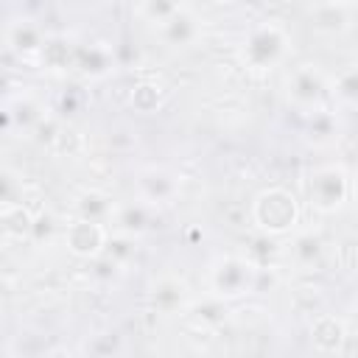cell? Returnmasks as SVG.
<instances>
[{
	"label": "cell",
	"instance_id": "cell-8",
	"mask_svg": "<svg viewBox=\"0 0 358 358\" xmlns=\"http://www.w3.org/2000/svg\"><path fill=\"white\" fill-rule=\"evenodd\" d=\"M302 11H305L310 31L324 39H338L350 34L358 17V6L352 3H310Z\"/></svg>",
	"mask_w": 358,
	"mask_h": 358
},
{
	"label": "cell",
	"instance_id": "cell-4",
	"mask_svg": "<svg viewBox=\"0 0 358 358\" xmlns=\"http://www.w3.org/2000/svg\"><path fill=\"white\" fill-rule=\"evenodd\" d=\"M299 215L302 213L296 196L282 185L260 190L252 201V221L266 235H294L299 227Z\"/></svg>",
	"mask_w": 358,
	"mask_h": 358
},
{
	"label": "cell",
	"instance_id": "cell-2",
	"mask_svg": "<svg viewBox=\"0 0 358 358\" xmlns=\"http://www.w3.org/2000/svg\"><path fill=\"white\" fill-rule=\"evenodd\" d=\"M282 95H285V103L302 117L316 115L330 106L327 73L316 62H299L288 67V73L282 76Z\"/></svg>",
	"mask_w": 358,
	"mask_h": 358
},
{
	"label": "cell",
	"instance_id": "cell-16",
	"mask_svg": "<svg viewBox=\"0 0 358 358\" xmlns=\"http://www.w3.org/2000/svg\"><path fill=\"white\" fill-rule=\"evenodd\" d=\"M148 299H151V305H154L157 310H162V313H176V310H185V308L190 305V291H187L185 280H179V277H173V274H165V277H159V280L151 285Z\"/></svg>",
	"mask_w": 358,
	"mask_h": 358
},
{
	"label": "cell",
	"instance_id": "cell-21",
	"mask_svg": "<svg viewBox=\"0 0 358 358\" xmlns=\"http://www.w3.org/2000/svg\"><path fill=\"white\" fill-rule=\"evenodd\" d=\"M117 347H120V336L112 330H103V333L90 336V341L84 347V358H115Z\"/></svg>",
	"mask_w": 358,
	"mask_h": 358
},
{
	"label": "cell",
	"instance_id": "cell-13",
	"mask_svg": "<svg viewBox=\"0 0 358 358\" xmlns=\"http://www.w3.org/2000/svg\"><path fill=\"white\" fill-rule=\"evenodd\" d=\"M154 213L157 210H151V207H145L140 201H117L115 215L109 221V229H115V235H123V238L137 241L143 232L151 229Z\"/></svg>",
	"mask_w": 358,
	"mask_h": 358
},
{
	"label": "cell",
	"instance_id": "cell-10",
	"mask_svg": "<svg viewBox=\"0 0 358 358\" xmlns=\"http://www.w3.org/2000/svg\"><path fill=\"white\" fill-rule=\"evenodd\" d=\"M3 42H6V50L20 59H42L48 36L34 20H11L6 22Z\"/></svg>",
	"mask_w": 358,
	"mask_h": 358
},
{
	"label": "cell",
	"instance_id": "cell-23",
	"mask_svg": "<svg viewBox=\"0 0 358 358\" xmlns=\"http://www.w3.org/2000/svg\"><path fill=\"white\" fill-rule=\"evenodd\" d=\"M42 358H84V352H78V350H73V347L59 344V347H50L48 352H42Z\"/></svg>",
	"mask_w": 358,
	"mask_h": 358
},
{
	"label": "cell",
	"instance_id": "cell-7",
	"mask_svg": "<svg viewBox=\"0 0 358 358\" xmlns=\"http://www.w3.org/2000/svg\"><path fill=\"white\" fill-rule=\"evenodd\" d=\"M62 238H64V246H67V252L73 257H78V260H98V257H103L112 232H109L106 224L87 221V218H73L64 227Z\"/></svg>",
	"mask_w": 358,
	"mask_h": 358
},
{
	"label": "cell",
	"instance_id": "cell-22",
	"mask_svg": "<svg viewBox=\"0 0 358 358\" xmlns=\"http://www.w3.org/2000/svg\"><path fill=\"white\" fill-rule=\"evenodd\" d=\"M341 319H344L347 336H355V338H358V296H355V299H350V305L344 308Z\"/></svg>",
	"mask_w": 358,
	"mask_h": 358
},
{
	"label": "cell",
	"instance_id": "cell-12",
	"mask_svg": "<svg viewBox=\"0 0 358 358\" xmlns=\"http://www.w3.org/2000/svg\"><path fill=\"white\" fill-rule=\"evenodd\" d=\"M115 67V53L106 42H76L73 45V64L70 70L87 76V78H101L112 73Z\"/></svg>",
	"mask_w": 358,
	"mask_h": 358
},
{
	"label": "cell",
	"instance_id": "cell-19",
	"mask_svg": "<svg viewBox=\"0 0 358 358\" xmlns=\"http://www.w3.org/2000/svg\"><path fill=\"white\" fill-rule=\"evenodd\" d=\"M338 109L327 106L316 115H308L305 117V140L313 143L316 148H324V145H333L341 134V123H338Z\"/></svg>",
	"mask_w": 358,
	"mask_h": 358
},
{
	"label": "cell",
	"instance_id": "cell-9",
	"mask_svg": "<svg viewBox=\"0 0 358 358\" xmlns=\"http://www.w3.org/2000/svg\"><path fill=\"white\" fill-rule=\"evenodd\" d=\"M157 39L171 48V50H187V48H196L204 36V20L196 14L193 6H185L179 3V8L173 11V17L168 22H162L159 28H154Z\"/></svg>",
	"mask_w": 358,
	"mask_h": 358
},
{
	"label": "cell",
	"instance_id": "cell-20",
	"mask_svg": "<svg viewBox=\"0 0 358 358\" xmlns=\"http://www.w3.org/2000/svg\"><path fill=\"white\" fill-rule=\"evenodd\" d=\"M179 8V3H168V0H148V3H140L134 6V14L151 25V28H159L162 22H168L173 17V11Z\"/></svg>",
	"mask_w": 358,
	"mask_h": 358
},
{
	"label": "cell",
	"instance_id": "cell-1",
	"mask_svg": "<svg viewBox=\"0 0 358 358\" xmlns=\"http://www.w3.org/2000/svg\"><path fill=\"white\" fill-rule=\"evenodd\" d=\"M291 56V34L280 20H257L246 28L238 59L249 73H268Z\"/></svg>",
	"mask_w": 358,
	"mask_h": 358
},
{
	"label": "cell",
	"instance_id": "cell-14",
	"mask_svg": "<svg viewBox=\"0 0 358 358\" xmlns=\"http://www.w3.org/2000/svg\"><path fill=\"white\" fill-rule=\"evenodd\" d=\"M327 92L333 109H352L358 112V62L338 67L327 76Z\"/></svg>",
	"mask_w": 358,
	"mask_h": 358
},
{
	"label": "cell",
	"instance_id": "cell-11",
	"mask_svg": "<svg viewBox=\"0 0 358 358\" xmlns=\"http://www.w3.org/2000/svg\"><path fill=\"white\" fill-rule=\"evenodd\" d=\"M48 115L42 109V103L31 95H22L17 101H8L6 103V112H3V129L8 134H34L45 126Z\"/></svg>",
	"mask_w": 358,
	"mask_h": 358
},
{
	"label": "cell",
	"instance_id": "cell-3",
	"mask_svg": "<svg viewBox=\"0 0 358 358\" xmlns=\"http://www.w3.org/2000/svg\"><path fill=\"white\" fill-rule=\"evenodd\" d=\"M257 266L243 255H218L207 266V288L218 302H235L257 288Z\"/></svg>",
	"mask_w": 358,
	"mask_h": 358
},
{
	"label": "cell",
	"instance_id": "cell-18",
	"mask_svg": "<svg viewBox=\"0 0 358 358\" xmlns=\"http://www.w3.org/2000/svg\"><path fill=\"white\" fill-rule=\"evenodd\" d=\"M288 257L299 271H313L322 266L324 257V241L316 232H294L291 246H288Z\"/></svg>",
	"mask_w": 358,
	"mask_h": 358
},
{
	"label": "cell",
	"instance_id": "cell-17",
	"mask_svg": "<svg viewBox=\"0 0 358 358\" xmlns=\"http://www.w3.org/2000/svg\"><path fill=\"white\" fill-rule=\"evenodd\" d=\"M115 207H117V201H115L109 193L98 190V187H87V190H81V193L73 199V213H76V218L98 221V224H106V227H109V221H112V215H115Z\"/></svg>",
	"mask_w": 358,
	"mask_h": 358
},
{
	"label": "cell",
	"instance_id": "cell-5",
	"mask_svg": "<svg viewBox=\"0 0 358 358\" xmlns=\"http://www.w3.org/2000/svg\"><path fill=\"white\" fill-rule=\"evenodd\" d=\"M305 190H308V201H310V207H313L316 213L333 215V213L344 210L347 201H350V193H352L350 171H347L341 162L316 165V168L308 173Z\"/></svg>",
	"mask_w": 358,
	"mask_h": 358
},
{
	"label": "cell",
	"instance_id": "cell-15",
	"mask_svg": "<svg viewBox=\"0 0 358 358\" xmlns=\"http://www.w3.org/2000/svg\"><path fill=\"white\" fill-rule=\"evenodd\" d=\"M347 327H344V319L341 316H333V313H322L310 322V344L313 350H319L322 355H333L344 347L347 341Z\"/></svg>",
	"mask_w": 358,
	"mask_h": 358
},
{
	"label": "cell",
	"instance_id": "cell-6",
	"mask_svg": "<svg viewBox=\"0 0 358 358\" xmlns=\"http://www.w3.org/2000/svg\"><path fill=\"white\" fill-rule=\"evenodd\" d=\"M131 190H134V201L151 210H165L176 204L182 196V173H176L168 165H143L134 171Z\"/></svg>",
	"mask_w": 358,
	"mask_h": 358
}]
</instances>
